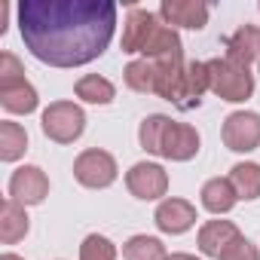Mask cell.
I'll return each mask as SVG.
<instances>
[{"instance_id":"obj_1","label":"cell","mask_w":260,"mask_h":260,"mask_svg":"<svg viewBox=\"0 0 260 260\" xmlns=\"http://www.w3.org/2000/svg\"><path fill=\"white\" fill-rule=\"evenodd\" d=\"M19 31L34 58L52 68H80L98 58L116 31L110 0H22Z\"/></svg>"},{"instance_id":"obj_2","label":"cell","mask_w":260,"mask_h":260,"mask_svg":"<svg viewBox=\"0 0 260 260\" xmlns=\"http://www.w3.org/2000/svg\"><path fill=\"white\" fill-rule=\"evenodd\" d=\"M138 141L147 153L175 159V162H187L199 153V132L187 122H172L162 113H153L141 122L138 128Z\"/></svg>"},{"instance_id":"obj_3","label":"cell","mask_w":260,"mask_h":260,"mask_svg":"<svg viewBox=\"0 0 260 260\" xmlns=\"http://www.w3.org/2000/svg\"><path fill=\"white\" fill-rule=\"evenodd\" d=\"M208 64V86L214 95H220L223 101H245L254 92V77L248 68H239L226 58H211Z\"/></svg>"},{"instance_id":"obj_4","label":"cell","mask_w":260,"mask_h":260,"mask_svg":"<svg viewBox=\"0 0 260 260\" xmlns=\"http://www.w3.org/2000/svg\"><path fill=\"white\" fill-rule=\"evenodd\" d=\"M43 135L58 141V144H74L83 128H86V113L80 104L74 101H52L46 110H43Z\"/></svg>"},{"instance_id":"obj_5","label":"cell","mask_w":260,"mask_h":260,"mask_svg":"<svg viewBox=\"0 0 260 260\" xmlns=\"http://www.w3.org/2000/svg\"><path fill=\"white\" fill-rule=\"evenodd\" d=\"M74 178L89 190H104L116 181V159L107 150H86L74 162Z\"/></svg>"},{"instance_id":"obj_6","label":"cell","mask_w":260,"mask_h":260,"mask_svg":"<svg viewBox=\"0 0 260 260\" xmlns=\"http://www.w3.org/2000/svg\"><path fill=\"white\" fill-rule=\"evenodd\" d=\"M223 144L236 153H251L260 147V116L236 110L223 119Z\"/></svg>"},{"instance_id":"obj_7","label":"cell","mask_w":260,"mask_h":260,"mask_svg":"<svg viewBox=\"0 0 260 260\" xmlns=\"http://www.w3.org/2000/svg\"><path fill=\"white\" fill-rule=\"evenodd\" d=\"M49 193V178L37 166H22L10 178V199L19 205H40Z\"/></svg>"},{"instance_id":"obj_8","label":"cell","mask_w":260,"mask_h":260,"mask_svg":"<svg viewBox=\"0 0 260 260\" xmlns=\"http://www.w3.org/2000/svg\"><path fill=\"white\" fill-rule=\"evenodd\" d=\"M125 187H128V193L138 196V199H159L169 190V175L156 162H138V166L128 169Z\"/></svg>"},{"instance_id":"obj_9","label":"cell","mask_w":260,"mask_h":260,"mask_svg":"<svg viewBox=\"0 0 260 260\" xmlns=\"http://www.w3.org/2000/svg\"><path fill=\"white\" fill-rule=\"evenodd\" d=\"M0 104L10 113H31L37 110V92L22 77H0Z\"/></svg>"},{"instance_id":"obj_10","label":"cell","mask_w":260,"mask_h":260,"mask_svg":"<svg viewBox=\"0 0 260 260\" xmlns=\"http://www.w3.org/2000/svg\"><path fill=\"white\" fill-rule=\"evenodd\" d=\"M159 16L169 22V25H181V28H205L208 22V7L199 4V0H162L159 7Z\"/></svg>"},{"instance_id":"obj_11","label":"cell","mask_w":260,"mask_h":260,"mask_svg":"<svg viewBox=\"0 0 260 260\" xmlns=\"http://www.w3.org/2000/svg\"><path fill=\"white\" fill-rule=\"evenodd\" d=\"M153 220H156V226H159L162 233L178 236V233H187V230L196 223V208H193L187 199H166V202H159Z\"/></svg>"},{"instance_id":"obj_12","label":"cell","mask_w":260,"mask_h":260,"mask_svg":"<svg viewBox=\"0 0 260 260\" xmlns=\"http://www.w3.org/2000/svg\"><path fill=\"white\" fill-rule=\"evenodd\" d=\"M223 46H226V61L248 68L254 58H260V31L254 25H242L236 34L223 40Z\"/></svg>"},{"instance_id":"obj_13","label":"cell","mask_w":260,"mask_h":260,"mask_svg":"<svg viewBox=\"0 0 260 260\" xmlns=\"http://www.w3.org/2000/svg\"><path fill=\"white\" fill-rule=\"evenodd\" d=\"M239 236H242V233L236 230V223H230V220H208V223L199 230V248H202V254H208V257H220Z\"/></svg>"},{"instance_id":"obj_14","label":"cell","mask_w":260,"mask_h":260,"mask_svg":"<svg viewBox=\"0 0 260 260\" xmlns=\"http://www.w3.org/2000/svg\"><path fill=\"white\" fill-rule=\"evenodd\" d=\"M156 25H159V19L150 10H132L125 19V28H122V52H141L144 40L150 37V31Z\"/></svg>"},{"instance_id":"obj_15","label":"cell","mask_w":260,"mask_h":260,"mask_svg":"<svg viewBox=\"0 0 260 260\" xmlns=\"http://www.w3.org/2000/svg\"><path fill=\"white\" fill-rule=\"evenodd\" d=\"M208 64L205 61H187V74H184V89H181V110H193L199 107L202 95L208 92Z\"/></svg>"},{"instance_id":"obj_16","label":"cell","mask_w":260,"mask_h":260,"mask_svg":"<svg viewBox=\"0 0 260 260\" xmlns=\"http://www.w3.org/2000/svg\"><path fill=\"white\" fill-rule=\"evenodd\" d=\"M25 236H28L25 205H19L13 199H4V205H0V239H4V245H16Z\"/></svg>"},{"instance_id":"obj_17","label":"cell","mask_w":260,"mask_h":260,"mask_svg":"<svg viewBox=\"0 0 260 260\" xmlns=\"http://www.w3.org/2000/svg\"><path fill=\"white\" fill-rule=\"evenodd\" d=\"M202 205L211 211V214H226L233 205H236V187L230 184V178H211V181H205V187H202Z\"/></svg>"},{"instance_id":"obj_18","label":"cell","mask_w":260,"mask_h":260,"mask_svg":"<svg viewBox=\"0 0 260 260\" xmlns=\"http://www.w3.org/2000/svg\"><path fill=\"white\" fill-rule=\"evenodd\" d=\"M156 83H159V71L153 61L147 58H138V61H128L125 64V86L135 89V92H144V95H156Z\"/></svg>"},{"instance_id":"obj_19","label":"cell","mask_w":260,"mask_h":260,"mask_svg":"<svg viewBox=\"0 0 260 260\" xmlns=\"http://www.w3.org/2000/svg\"><path fill=\"white\" fill-rule=\"evenodd\" d=\"M25 150H28V132L19 122L4 119V122H0V159H4V162H16Z\"/></svg>"},{"instance_id":"obj_20","label":"cell","mask_w":260,"mask_h":260,"mask_svg":"<svg viewBox=\"0 0 260 260\" xmlns=\"http://www.w3.org/2000/svg\"><path fill=\"white\" fill-rule=\"evenodd\" d=\"M74 92H77V98H83L89 104H110L113 95H116L113 83L104 80V77H98V74H86L83 80H77Z\"/></svg>"},{"instance_id":"obj_21","label":"cell","mask_w":260,"mask_h":260,"mask_svg":"<svg viewBox=\"0 0 260 260\" xmlns=\"http://www.w3.org/2000/svg\"><path fill=\"white\" fill-rule=\"evenodd\" d=\"M230 184L236 187L239 199H257L260 196V166L257 162H239V166H233Z\"/></svg>"},{"instance_id":"obj_22","label":"cell","mask_w":260,"mask_h":260,"mask_svg":"<svg viewBox=\"0 0 260 260\" xmlns=\"http://www.w3.org/2000/svg\"><path fill=\"white\" fill-rule=\"evenodd\" d=\"M122 257L125 260H169L166 245L153 236H132L122 245Z\"/></svg>"},{"instance_id":"obj_23","label":"cell","mask_w":260,"mask_h":260,"mask_svg":"<svg viewBox=\"0 0 260 260\" xmlns=\"http://www.w3.org/2000/svg\"><path fill=\"white\" fill-rule=\"evenodd\" d=\"M80 260H116V248L107 236H86L83 245H80Z\"/></svg>"},{"instance_id":"obj_24","label":"cell","mask_w":260,"mask_h":260,"mask_svg":"<svg viewBox=\"0 0 260 260\" xmlns=\"http://www.w3.org/2000/svg\"><path fill=\"white\" fill-rule=\"evenodd\" d=\"M217 260H260V254H257V248H254L245 236H239V239H236V242L217 257Z\"/></svg>"},{"instance_id":"obj_25","label":"cell","mask_w":260,"mask_h":260,"mask_svg":"<svg viewBox=\"0 0 260 260\" xmlns=\"http://www.w3.org/2000/svg\"><path fill=\"white\" fill-rule=\"evenodd\" d=\"M7 13H10V7H7V4H0V34L7 31Z\"/></svg>"},{"instance_id":"obj_26","label":"cell","mask_w":260,"mask_h":260,"mask_svg":"<svg viewBox=\"0 0 260 260\" xmlns=\"http://www.w3.org/2000/svg\"><path fill=\"white\" fill-rule=\"evenodd\" d=\"M169 260H196V257H193V254H172Z\"/></svg>"},{"instance_id":"obj_27","label":"cell","mask_w":260,"mask_h":260,"mask_svg":"<svg viewBox=\"0 0 260 260\" xmlns=\"http://www.w3.org/2000/svg\"><path fill=\"white\" fill-rule=\"evenodd\" d=\"M0 260H25V257H19V254H4Z\"/></svg>"}]
</instances>
